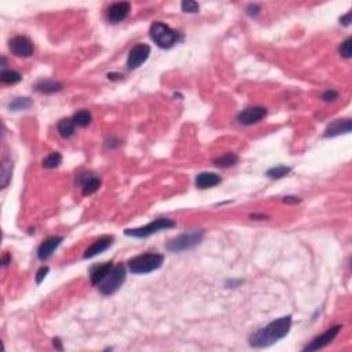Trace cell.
Segmentation results:
<instances>
[{
	"label": "cell",
	"mask_w": 352,
	"mask_h": 352,
	"mask_svg": "<svg viewBox=\"0 0 352 352\" xmlns=\"http://www.w3.org/2000/svg\"><path fill=\"white\" fill-rule=\"evenodd\" d=\"M290 326H292L290 317H282V318L275 319L266 327L253 333L249 339V344L255 348H266V347L273 346L277 341L285 337L290 330Z\"/></svg>",
	"instance_id": "obj_1"
},
{
	"label": "cell",
	"mask_w": 352,
	"mask_h": 352,
	"mask_svg": "<svg viewBox=\"0 0 352 352\" xmlns=\"http://www.w3.org/2000/svg\"><path fill=\"white\" fill-rule=\"evenodd\" d=\"M164 263V256L159 253H143L129 260L128 267L132 274H149L159 270Z\"/></svg>",
	"instance_id": "obj_2"
},
{
	"label": "cell",
	"mask_w": 352,
	"mask_h": 352,
	"mask_svg": "<svg viewBox=\"0 0 352 352\" xmlns=\"http://www.w3.org/2000/svg\"><path fill=\"white\" fill-rule=\"evenodd\" d=\"M150 37L160 48H171L179 41L180 34L164 22H154L150 27Z\"/></svg>",
	"instance_id": "obj_3"
},
{
	"label": "cell",
	"mask_w": 352,
	"mask_h": 352,
	"mask_svg": "<svg viewBox=\"0 0 352 352\" xmlns=\"http://www.w3.org/2000/svg\"><path fill=\"white\" fill-rule=\"evenodd\" d=\"M204 238V231L202 230H193V231H189L173 238L172 241L168 242L166 249L169 252L179 253L183 251H189V249H193L195 246L198 245L199 242Z\"/></svg>",
	"instance_id": "obj_4"
},
{
	"label": "cell",
	"mask_w": 352,
	"mask_h": 352,
	"mask_svg": "<svg viewBox=\"0 0 352 352\" xmlns=\"http://www.w3.org/2000/svg\"><path fill=\"white\" fill-rule=\"evenodd\" d=\"M127 273L124 266L121 264H117V266H113L110 268V271L107 273V275L103 278V281L99 284V292L102 294H113L119 290L121 285L124 284L126 281Z\"/></svg>",
	"instance_id": "obj_5"
},
{
	"label": "cell",
	"mask_w": 352,
	"mask_h": 352,
	"mask_svg": "<svg viewBox=\"0 0 352 352\" xmlns=\"http://www.w3.org/2000/svg\"><path fill=\"white\" fill-rule=\"evenodd\" d=\"M175 226H176V223L173 220L166 219V218H160V219L150 222L147 226L139 227V228H128V230H126V235L136 237V238H146V237H150L152 234L159 233L160 230L173 228Z\"/></svg>",
	"instance_id": "obj_6"
},
{
	"label": "cell",
	"mask_w": 352,
	"mask_h": 352,
	"mask_svg": "<svg viewBox=\"0 0 352 352\" xmlns=\"http://www.w3.org/2000/svg\"><path fill=\"white\" fill-rule=\"evenodd\" d=\"M150 46L147 44H136L132 50L128 54V60H127V66L128 69H136L142 64H145L150 55Z\"/></svg>",
	"instance_id": "obj_7"
},
{
	"label": "cell",
	"mask_w": 352,
	"mask_h": 352,
	"mask_svg": "<svg viewBox=\"0 0 352 352\" xmlns=\"http://www.w3.org/2000/svg\"><path fill=\"white\" fill-rule=\"evenodd\" d=\"M341 330V326L340 325H336L333 326V327H330V329H327L325 333H322L320 336H318V337H315V339L308 344V346L304 348V351H318V350H320V348H323V347L329 346L330 343H332L333 340L336 339V336L339 334V332Z\"/></svg>",
	"instance_id": "obj_8"
},
{
	"label": "cell",
	"mask_w": 352,
	"mask_h": 352,
	"mask_svg": "<svg viewBox=\"0 0 352 352\" xmlns=\"http://www.w3.org/2000/svg\"><path fill=\"white\" fill-rule=\"evenodd\" d=\"M10 50L17 57L29 58L33 54V43L27 36H17L10 40Z\"/></svg>",
	"instance_id": "obj_9"
},
{
	"label": "cell",
	"mask_w": 352,
	"mask_h": 352,
	"mask_svg": "<svg viewBox=\"0 0 352 352\" xmlns=\"http://www.w3.org/2000/svg\"><path fill=\"white\" fill-rule=\"evenodd\" d=\"M266 116L267 109L261 106H253L242 110V112L238 114L237 120H238L239 124H242V126H252V124H256V123L261 121Z\"/></svg>",
	"instance_id": "obj_10"
},
{
	"label": "cell",
	"mask_w": 352,
	"mask_h": 352,
	"mask_svg": "<svg viewBox=\"0 0 352 352\" xmlns=\"http://www.w3.org/2000/svg\"><path fill=\"white\" fill-rule=\"evenodd\" d=\"M129 11H131V4L128 1H117V3H113L112 6L109 7L107 18L110 22L117 24V22L126 20L127 17L129 15Z\"/></svg>",
	"instance_id": "obj_11"
},
{
	"label": "cell",
	"mask_w": 352,
	"mask_h": 352,
	"mask_svg": "<svg viewBox=\"0 0 352 352\" xmlns=\"http://www.w3.org/2000/svg\"><path fill=\"white\" fill-rule=\"evenodd\" d=\"M77 183L81 186V192H83L84 195H90V194L98 192V189L100 186L99 178H96L91 172L81 173L79 176V179H77Z\"/></svg>",
	"instance_id": "obj_12"
},
{
	"label": "cell",
	"mask_w": 352,
	"mask_h": 352,
	"mask_svg": "<svg viewBox=\"0 0 352 352\" xmlns=\"http://www.w3.org/2000/svg\"><path fill=\"white\" fill-rule=\"evenodd\" d=\"M352 123L350 119L344 120H336L330 123L327 128L325 129L323 136L325 138H334V136H339L341 133H350L351 132Z\"/></svg>",
	"instance_id": "obj_13"
},
{
	"label": "cell",
	"mask_w": 352,
	"mask_h": 352,
	"mask_svg": "<svg viewBox=\"0 0 352 352\" xmlns=\"http://www.w3.org/2000/svg\"><path fill=\"white\" fill-rule=\"evenodd\" d=\"M62 241H64L62 237H50L46 239L37 249V257L40 260H47L48 257H51V255L55 252V249L61 245Z\"/></svg>",
	"instance_id": "obj_14"
},
{
	"label": "cell",
	"mask_w": 352,
	"mask_h": 352,
	"mask_svg": "<svg viewBox=\"0 0 352 352\" xmlns=\"http://www.w3.org/2000/svg\"><path fill=\"white\" fill-rule=\"evenodd\" d=\"M112 244H113V237H109V235L100 237L87 249L86 253H84V259H91V257H95L96 255L105 252L107 248H110Z\"/></svg>",
	"instance_id": "obj_15"
},
{
	"label": "cell",
	"mask_w": 352,
	"mask_h": 352,
	"mask_svg": "<svg viewBox=\"0 0 352 352\" xmlns=\"http://www.w3.org/2000/svg\"><path fill=\"white\" fill-rule=\"evenodd\" d=\"M222 179L218 173L213 172H202L197 175L195 178V186L198 189H209V187L218 186Z\"/></svg>",
	"instance_id": "obj_16"
},
{
	"label": "cell",
	"mask_w": 352,
	"mask_h": 352,
	"mask_svg": "<svg viewBox=\"0 0 352 352\" xmlns=\"http://www.w3.org/2000/svg\"><path fill=\"white\" fill-rule=\"evenodd\" d=\"M113 267V263L107 261V263H102L98 266H94L90 271V278H91V284L93 285H99L100 282L103 281V278L106 277L107 273L110 271V268Z\"/></svg>",
	"instance_id": "obj_17"
},
{
	"label": "cell",
	"mask_w": 352,
	"mask_h": 352,
	"mask_svg": "<svg viewBox=\"0 0 352 352\" xmlns=\"http://www.w3.org/2000/svg\"><path fill=\"white\" fill-rule=\"evenodd\" d=\"M34 88H36V91H39V93L54 94L61 91V90L64 88V86L61 84L60 81H54V80H41V81H39V83L34 86Z\"/></svg>",
	"instance_id": "obj_18"
},
{
	"label": "cell",
	"mask_w": 352,
	"mask_h": 352,
	"mask_svg": "<svg viewBox=\"0 0 352 352\" xmlns=\"http://www.w3.org/2000/svg\"><path fill=\"white\" fill-rule=\"evenodd\" d=\"M11 175H13V162L10 160H4L1 162V171H0V183L3 189L8 186Z\"/></svg>",
	"instance_id": "obj_19"
},
{
	"label": "cell",
	"mask_w": 352,
	"mask_h": 352,
	"mask_svg": "<svg viewBox=\"0 0 352 352\" xmlns=\"http://www.w3.org/2000/svg\"><path fill=\"white\" fill-rule=\"evenodd\" d=\"M74 127L76 124H74L73 119H62L58 123L57 128H58V132L62 138H70L74 133Z\"/></svg>",
	"instance_id": "obj_20"
},
{
	"label": "cell",
	"mask_w": 352,
	"mask_h": 352,
	"mask_svg": "<svg viewBox=\"0 0 352 352\" xmlns=\"http://www.w3.org/2000/svg\"><path fill=\"white\" fill-rule=\"evenodd\" d=\"M237 162H238V156L234 153H226L213 160V164L220 168H228V166L235 165Z\"/></svg>",
	"instance_id": "obj_21"
},
{
	"label": "cell",
	"mask_w": 352,
	"mask_h": 352,
	"mask_svg": "<svg viewBox=\"0 0 352 352\" xmlns=\"http://www.w3.org/2000/svg\"><path fill=\"white\" fill-rule=\"evenodd\" d=\"M72 119H73L74 124L77 127H87L91 124L93 116H91V113L88 110H80V112L74 114Z\"/></svg>",
	"instance_id": "obj_22"
},
{
	"label": "cell",
	"mask_w": 352,
	"mask_h": 352,
	"mask_svg": "<svg viewBox=\"0 0 352 352\" xmlns=\"http://www.w3.org/2000/svg\"><path fill=\"white\" fill-rule=\"evenodd\" d=\"M290 171H292V168H290V166L277 165V166H274V168H270V169L267 171V176H268V178H271V179H281V178L286 176V175L290 172Z\"/></svg>",
	"instance_id": "obj_23"
},
{
	"label": "cell",
	"mask_w": 352,
	"mask_h": 352,
	"mask_svg": "<svg viewBox=\"0 0 352 352\" xmlns=\"http://www.w3.org/2000/svg\"><path fill=\"white\" fill-rule=\"evenodd\" d=\"M33 105V102L31 98H17L14 99L13 102H10L8 107L14 110V112H18V110H25V109H29V107Z\"/></svg>",
	"instance_id": "obj_24"
},
{
	"label": "cell",
	"mask_w": 352,
	"mask_h": 352,
	"mask_svg": "<svg viewBox=\"0 0 352 352\" xmlns=\"http://www.w3.org/2000/svg\"><path fill=\"white\" fill-rule=\"evenodd\" d=\"M62 162V156L60 153H51L43 160V166L47 169H53L57 168Z\"/></svg>",
	"instance_id": "obj_25"
},
{
	"label": "cell",
	"mask_w": 352,
	"mask_h": 352,
	"mask_svg": "<svg viewBox=\"0 0 352 352\" xmlns=\"http://www.w3.org/2000/svg\"><path fill=\"white\" fill-rule=\"evenodd\" d=\"M0 77H1V81L6 83V84H15L22 79V76L15 70H3Z\"/></svg>",
	"instance_id": "obj_26"
},
{
	"label": "cell",
	"mask_w": 352,
	"mask_h": 352,
	"mask_svg": "<svg viewBox=\"0 0 352 352\" xmlns=\"http://www.w3.org/2000/svg\"><path fill=\"white\" fill-rule=\"evenodd\" d=\"M339 51H340V54L344 57V58H351V55H352V39L351 37H348V39H346L344 41H343V43H341Z\"/></svg>",
	"instance_id": "obj_27"
},
{
	"label": "cell",
	"mask_w": 352,
	"mask_h": 352,
	"mask_svg": "<svg viewBox=\"0 0 352 352\" xmlns=\"http://www.w3.org/2000/svg\"><path fill=\"white\" fill-rule=\"evenodd\" d=\"M182 10H183L185 13H190V14L198 13L199 4L197 3V1H193V0H185V1L182 3Z\"/></svg>",
	"instance_id": "obj_28"
},
{
	"label": "cell",
	"mask_w": 352,
	"mask_h": 352,
	"mask_svg": "<svg viewBox=\"0 0 352 352\" xmlns=\"http://www.w3.org/2000/svg\"><path fill=\"white\" fill-rule=\"evenodd\" d=\"M337 98H339V93L336 90H327V91L322 94V99L325 100V102H333Z\"/></svg>",
	"instance_id": "obj_29"
},
{
	"label": "cell",
	"mask_w": 352,
	"mask_h": 352,
	"mask_svg": "<svg viewBox=\"0 0 352 352\" xmlns=\"http://www.w3.org/2000/svg\"><path fill=\"white\" fill-rule=\"evenodd\" d=\"M48 271H50L48 267H41L39 271H37V274H36V282H37V284H41L43 279L46 278V275L48 274Z\"/></svg>",
	"instance_id": "obj_30"
},
{
	"label": "cell",
	"mask_w": 352,
	"mask_h": 352,
	"mask_svg": "<svg viewBox=\"0 0 352 352\" xmlns=\"http://www.w3.org/2000/svg\"><path fill=\"white\" fill-rule=\"evenodd\" d=\"M260 11H261V8L257 4H249V6L246 7V14L251 15V17H256Z\"/></svg>",
	"instance_id": "obj_31"
},
{
	"label": "cell",
	"mask_w": 352,
	"mask_h": 352,
	"mask_svg": "<svg viewBox=\"0 0 352 352\" xmlns=\"http://www.w3.org/2000/svg\"><path fill=\"white\" fill-rule=\"evenodd\" d=\"M351 17H352V14L348 13L347 15H344V17H341V18H340V22H341L344 27H348V25H351Z\"/></svg>",
	"instance_id": "obj_32"
},
{
	"label": "cell",
	"mask_w": 352,
	"mask_h": 352,
	"mask_svg": "<svg viewBox=\"0 0 352 352\" xmlns=\"http://www.w3.org/2000/svg\"><path fill=\"white\" fill-rule=\"evenodd\" d=\"M300 201H301V199L297 198V197H285V198H284V202H286V204H297Z\"/></svg>",
	"instance_id": "obj_33"
},
{
	"label": "cell",
	"mask_w": 352,
	"mask_h": 352,
	"mask_svg": "<svg viewBox=\"0 0 352 352\" xmlns=\"http://www.w3.org/2000/svg\"><path fill=\"white\" fill-rule=\"evenodd\" d=\"M54 347H55L57 350H60V351H62V346H61V340L60 339H54Z\"/></svg>",
	"instance_id": "obj_34"
},
{
	"label": "cell",
	"mask_w": 352,
	"mask_h": 352,
	"mask_svg": "<svg viewBox=\"0 0 352 352\" xmlns=\"http://www.w3.org/2000/svg\"><path fill=\"white\" fill-rule=\"evenodd\" d=\"M8 261H10V260H8V255H4V259H3V266H7V264H8Z\"/></svg>",
	"instance_id": "obj_35"
}]
</instances>
